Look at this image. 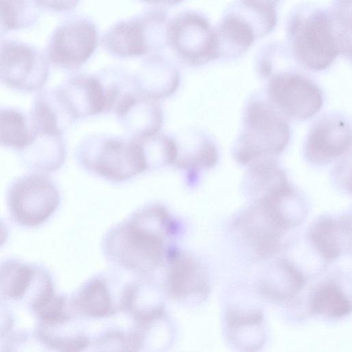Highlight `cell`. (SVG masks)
<instances>
[{
  "label": "cell",
  "instance_id": "cell-20",
  "mask_svg": "<svg viewBox=\"0 0 352 352\" xmlns=\"http://www.w3.org/2000/svg\"><path fill=\"white\" fill-rule=\"evenodd\" d=\"M33 131L31 144L21 151L23 162L36 172L45 173L58 169L66 156L62 134H50Z\"/></svg>",
  "mask_w": 352,
  "mask_h": 352
},
{
  "label": "cell",
  "instance_id": "cell-11",
  "mask_svg": "<svg viewBox=\"0 0 352 352\" xmlns=\"http://www.w3.org/2000/svg\"><path fill=\"white\" fill-rule=\"evenodd\" d=\"M268 94L284 114L298 120L311 118L322 105V95L318 85L299 74L274 75L268 83Z\"/></svg>",
  "mask_w": 352,
  "mask_h": 352
},
{
  "label": "cell",
  "instance_id": "cell-29",
  "mask_svg": "<svg viewBox=\"0 0 352 352\" xmlns=\"http://www.w3.org/2000/svg\"><path fill=\"white\" fill-rule=\"evenodd\" d=\"M40 10L55 13L72 12L78 6L80 0H31Z\"/></svg>",
  "mask_w": 352,
  "mask_h": 352
},
{
  "label": "cell",
  "instance_id": "cell-6",
  "mask_svg": "<svg viewBox=\"0 0 352 352\" xmlns=\"http://www.w3.org/2000/svg\"><path fill=\"white\" fill-rule=\"evenodd\" d=\"M166 44L188 66H200L219 58L214 28L198 11H182L168 19Z\"/></svg>",
  "mask_w": 352,
  "mask_h": 352
},
{
  "label": "cell",
  "instance_id": "cell-23",
  "mask_svg": "<svg viewBox=\"0 0 352 352\" xmlns=\"http://www.w3.org/2000/svg\"><path fill=\"white\" fill-rule=\"evenodd\" d=\"M309 309L311 314L338 319L350 314L351 298L338 283L335 280H328L311 293Z\"/></svg>",
  "mask_w": 352,
  "mask_h": 352
},
{
  "label": "cell",
  "instance_id": "cell-25",
  "mask_svg": "<svg viewBox=\"0 0 352 352\" xmlns=\"http://www.w3.org/2000/svg\"><path fill=\"white\" fill-rule=\"evenodd\" d=\"M34 133L25 115L12 107H0V146L22 151L29 146Z\"/></svg>",
  "mask_w": 352,
  "mask_h": 352
},
{
  "label": "cell",
  "instance_id": "cell-13",
  "mask_svg": "<svg viewBox=\"0 0 352 352\" xmlns=\"http://www.w3.org/2000/svg\"><path fill=\"white\" fill-rule=\"evenodd\" d=\"M219 58L243 55L254 41L265 35L257 20L234 3L214 28Z\"/></svg>",
  "mask_w": 352,
  "mask_h": 352
},
{
  "label": "cell",
  "instance_id": "cell-12",
  "mask_svg": "<svg viewBox=\"0 0 352 352\" xmlns=\"http://www.w3.org/2000/svg\"><path fill=\"white\" fill-rule=\"evenodd\" d=\"M234 227L244 243L261 258L270 257L279 250L287 232L258 201L236 218Z\"/></svg>",
  "mask_w": 352,
  "mask_h": 352
},
{
  "label": "cell",
  "instance_id": "cell-22",
  "mask_svg": "<svg viewBox=\"0 0 352 352\" xmlns=\"http://www.w3.org/2000/svg\"><path fill=\"white\" fill-rule=\"evenodd\" d=\"M227 336L236 346L254 351L264 341L263 314L259 309L241 311L234 307L226 313Z\"/></svg>",
  "mask_w": 352,
  "mask_h": 352
},
{
  "label": "cell",
  "instance_id": "cell-1",
  "mask_svg": "<svg viewBox=\"0 0 352 352\" xmlns=\"http://www.w3.org/2000/svg\"><path fill=\"white\" fill-rule=\"evenodd\" d=\"M173 223L163 206H147L114 230L109 238L108 248L113 256L128 268L151 271L168 255L166 239H170L175 232Z\"/></svg>",
  "mask_w": 352,
  "mask_h": 352
},
{
  "label": "cell",
  "instance_id": "cell-19",
  "mask_svg": "<svg viewBox=\"0 0 352 352\" xmlns=\"http://www.w3.org/2000/svg\"><path fill=\"white\" fill-rule=\"evenodd\" d=\"M309 239L317 253L327 262L351 253V222L350 215L325 216L310 227Z\"/></svg>",
  "mask_w": 352,
  "mask_h": 352
},
{
  "label": "cell",
  "instance_id": "cell-32",
  "mask_svg": "<svg viewBox=\"0 0 352 352\" xmlns=\"http://www.w3.org/2000/svg\"><path fill=\"white\" fill-rule=\"evenodd\" d=\"M8 230L4 224L0 221V246H1L7 240Z\"/></svg>",
  "mask_w": 352,
  "mask_h": 352
},
{
  "label": "cell",
  "instance_id": "cell-30",
  "mask_svg": "<svg viewBox=\"0 0 352 352\" xmlns=\"http://www.w3.org/2000/svg\"><path fill=\"white\" fill-rule=\"evenodd\" d=\"M246 3L266 8L275 9L280 0H242Z\"/></svg>",
  "mask_w": 352,
  "mask_h": 352
},
{
  "label": "cell",
  "instance_id": "cell-27",
  "mask_svg": "<svg viewBox=\"0 0 352 352\" xmlns=\"http://www.w3.org/2000/svg\"><path fill=\"white\" fill-rule=\"evenodd\" d=\"M34 278V272L30 267L13 261H8L0 265V295L11 300L24 297Z\"/></svg>",
  "mask_w": 352,
  "mask_h": 352
},
{
  "label": "cell",
  "instance_id": "cell-15",
  "mask_svg": "<svg viewBox=\"0 0 352 352\" xmlns=\"http://www.w3.org/2000/svg\"><path fill=\"white\" fill-rule=\"evenodd\" d=\"M121 124L133 139L141 140L159 133L164 120L157 100L138 94L127 92L113 109Z\"/></svg>",
  "mask_w": 352,
  "mask_h": 352
},
{
  "label": "cell",
  "instance_id": "cell-2",
  "mask_svg": "<svg viewBox=\"0 0 352 352\" xmlns=\"http://www.w3.org/2000/svg\"><path fill=\"white\" fill-rule=\"evenodd\" d=\"M287 38L296 58L312 70L329 67L337 56L348 55L328 10L300 6L287 23Z\"/></svg>",
  "mask_w": 352,
  "mask_h": 352
},
{
  "label": "cell",
  "instance_id": "cell-7",
  "mask_svg": "<svg viewBox=\"0 0 352 352\" xmlns=\"http://www.w3.org/2000/svg\"><path fill=\"white\" fill-rule=\"evenodd\" d=\"M8 202L14 219L33 227L46 221L57 209L59 190L45 173L36 172L19 177L10 185Z\"/></svg>",
  "mask_w": 352,
  "mask_h": 352
},
{
  "label": "cell",
  "instance_id": "cell-26",
  "mask_svg": "<svg viewBox=\"0 0 352 352\" xmlns=\"http://www.w3.org/2000/svg\"><path fill=\"white\" fill-rule=\"evenodd\" d=\"M41 15L31 0H0V38L34 26Z\"/></svg>",
  "mask_w": 352,
  "mask_h": 352
},
{
  "label": "cell",
  "instance_id": "cell-3",
  "mask_svg": "<svg viewBox=\"0 0 352 352\" xmlns=\"http://www.w3.org/2000/svg\"><path fill=\"white\" fill-rule=\"evenodd\" d=\"M77 157L87 170L113 182H124L147 170L140 142L107 135L86 138Z\"/></svg>",
  "mask_w": 352,
  "mask_h": 352
},
{
  "label": "cell",
  "instance_id": "cell-8",
  "mask_svg": "<svg viewBox=\"0 0 352 352\" xmlns=\"http://www.w3.org/2000/svg\"><path fill=\"white\" fill-rule=\"evenodd\" d=\"M99 33L90 19L73 16L59 23L51 34L45 47L49 63L75 70L81 67L96 51Z\"/></svg>",
  "mask_w": 352,
  "mask_h": 352
},
{
  "label": "cell",
  "instance_id": "cell-16",
  "mask_svg": "<svg viewBox=\"0 0 352 352\" xmlns=\"http://www.w3.org/2000/svg\"><path fill=\"white\" fill-rule=\"evenodd\" d=\"M134 90L159 100L172 96L178 89L181 76L177 67L162 54L148 56L131 78Z\"/></svg>",
  "mask_w": 352,
  "mask_h": 352
},
{
  "label": "cell",
  "instance_id": "cell-17",
  "mask_svg": "<svg viewBox=\"0 0 352 352\" xmlns=\"http://www.w3.org/2000/svg\"><path fill=\"white\" fill-rule=\"evenodd\" d=\"M166 287L169 294L179 300H199L206 297L209 281L204 268L193 257L173 253L170 256Z\"/></svg>",
  "mask_w": 352,
  "mask_h": 352
},
{
  "label": "cell",
  "instance_id": "cell-28",
  "mask_svg": "<svg viewBox=\"0 0 352 352\" xmlns=\"http://www.w3.org/2000/svg\"><path fill=\"white\" fill-rule=\"evenodd\" d=\"M138 140L142 149L147 170L173 165L176 155L174 138L158 133Z\"/></svg>",
  "mask_w": 352,
  "mask_h": 352
},
{
  "label": "cell",
  "instance_id": "cell-21",
  "mask_svg": "<svg viewBox=\"0 0 352 352\" xmlns=\"http://www.w3.org/2000/svg\"><path fill=\"white\" fill-rule=\"evenodd\" d=\"M302 273L291 262L280 259L265 272L259 283L261 293L274 300H287L293 298L304 287Z\"/></svg>",
  "mask_w": 352,
  "mask_h": 352
},
{
  "label": "cell",
  "instance_id": "cell-14",
  "mask_svg": "<svg viewBox=\"0 0 352 352\" xmlns=\"http://www.w3.org/2000/svg\"><path fill=\"white\" fill-rule=\"evenodd\" d=\"M351 145L350 124L339 116L318 120L310 130L305 144V156L316 165L327 164L348 151Z\"/></svg>",
  "mask_w": 352,
  "mask_h": 352
},
{
  "label": "cell",
  "instance_id": "cell-4",
  "mask_svg": "<svg viewBox=\"0 0 352 352\" xmlns=\"http://www.w3.org/2000/svg\"><path fill=\"white\" fill-rule=\"evenodd\" d=\"M167 12L149 9L111 25L102 35L101 43L110 54L132 58L162 54L166 44Z\"/></svg>",
  "mask_w": 352,
  "mask_h": 352
},
{
  "label": "cell",
  "instance_id": "cell-10",
  "mask_svg": "<svg viewBox=\"0 0 352 352\" xmlns=\"http://www.w3.org/2000/svg\"><path fill=\"white\" fill-rule=\"evenodd\" d=\"M46 92L63 120H75L107 111L104 83L98 76L76 74Z\"/></svg>",
  "mask_w": 352,
  "mask_h": 352
},
{
  "label": "cell",
  "instance_id": "cell-5",
  "mask_svg": "<svg viewBox=\"0 0 352 352\" xmlns=\"http://www.w3.org/2000/svg\"><path fill=\"white\" fill-rule=\"evenodd\" d=\"M289 138V127L283 116L267 103L254 100L245 112L235 157L247 165L277 155L285 149Z\"/></svg>",
  "mask_w": 352,
  "mask_h": 352
},
{
  "label": "cell",
  "instance_id": "cell-31",
  "mask_svg": "<svg viewBox=\"0 0 352 352\" xmlns=\"http://www.w3.org/2000/svg\"><path fill=\"white\" fill-rule=\"evenodd\" d=\"M140 1L155 6H175L184 0H140Z\"/></svg>",
  "mask_w": 352,
  "mask_h": 352
},
{
  "label": "cell",
  "instance_id": "cell-9",
  "mask_svg": "<svg viewBox=\"0 0 352 352\" xmlns=\"http://www.w3.org/2000/svg\"><path fill=\"white\" fill-rule=\"evenodd\" d=\"M49 76V63L36 46L14 39L0 41V84L32 92L41 89Z\"/></svg>",
  "mask_w": 352,
  "mask_h": 352
},
{
  "label": "cell",
  "instance_id": "cell-18",
  "mask_svg": "<svg viewBox=\"0 0 352 352\" xmlns=\"http://www.w3.org/2000/svg\"><path fill=\"white\" fill-rule=\"evenodd\" d=\"M174 140L176 155L173 166L185 172L188 184H194L201 171L216 164L217 149L212 142L194 130L181 131Z\"/></svg>",
  "mask_w": 352,
  "mask_h": 352
},
{
  "label": "cell",
  "instance_id": "cell-24",
  "mask_svg": "<svg viewBox=\"0 0 352 352\" xmlns=\"http://www.w3.org/2000/svg\"><path fill=\"white\" fill-rule=\"evenodd\" d=\"M72 306L92 318H103L114 313L109 289L105 281L100 278H94L82 286L74 298Z\"/></svg>",
  "mask_w": 352,
  "mask_h": 352
}]
</instances>
